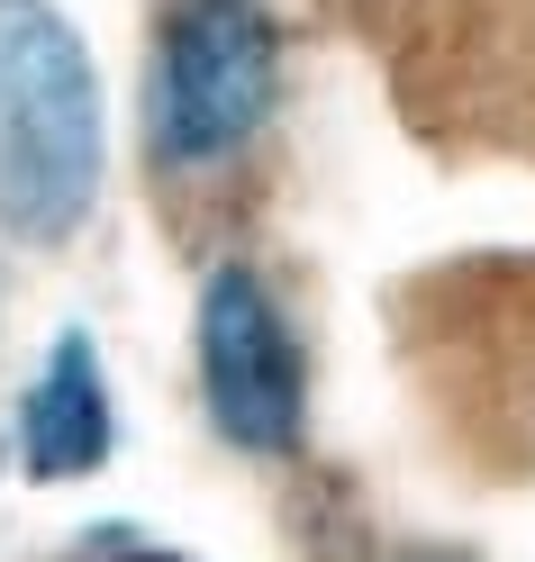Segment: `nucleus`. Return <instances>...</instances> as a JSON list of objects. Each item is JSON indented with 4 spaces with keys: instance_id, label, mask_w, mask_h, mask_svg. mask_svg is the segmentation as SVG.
Here are the masks:
<instances>
[{
    "instance_id": "nucleus-1",
    "label": "nucleus",
    "mask_w": 535,
    "mask_h": 562,
    "mask_svg": "<svg viewBox=\"0 0 535 562\" xmlns=\"http://www.w3.org/2000/svg\"><path fill=\"white\" fill-rule=\"evenodd\" d=\"M100 82L46 0H0V227L55 245L100 191Z\"/></svg>"
},
{
    "instance_id": "nucleus-2",
    "label": "nucleus",
    "mask_w": 535,
    "mask_h": 562,
    "mask_svg": "<svg viewBox=\"0 0 535 562\" xmlns=\"http://www.w3.org/2000/svg\"><path fill=\"white\" fill-rule=\"evenodd\" d=\"M272 91H281V37H272L264 0H182L164 19L155 82H146L155 164H172V172L227 164L264 127Z\"/></svg>"
},
{
    "instance_id": "nucleus-3",
    "label": "nucleus",
    "mask_w": 535,
    "mask_h": 562,
    "mask_svg": "<svg viewBox=\"0 0 535 562\" xmlns=\"http://www.w3.org/2000/svg\"><path fill=\"white\" fill-rule=\"evenodd\" d=\"M200 391H209V417H219L227 445H245V453L300 445V400H309L300 345L245 263H227L200 291Z\"/></svg>"
},
{
    "instance_id": "nucleus-4",
    "label": "nucleus",
    "mask_w": 535,
    "mask_h": 562,
    "mask_svg": "<svg viewBox=\"0 0 535 562\" xmlns=\"http://www.w3.org/2000/svg\"><path fill=\"white\" fill-rule=\"evenodd\" d=\"M19 463H27V481H82V472L110 463V381H100L82 336H64L46 355V372L27 381V400H19Z\"/></svg>"
}]
</instances>
